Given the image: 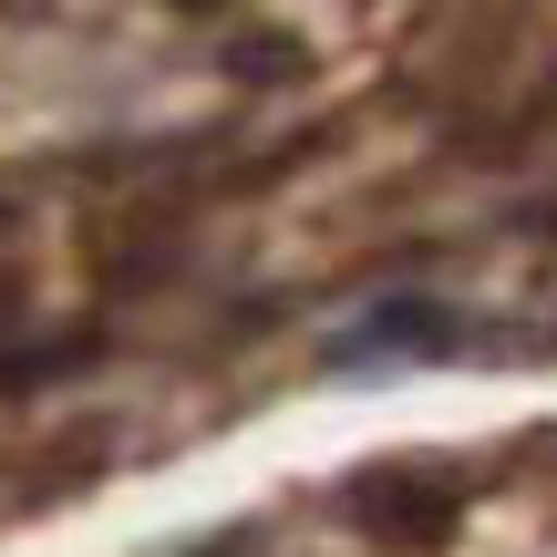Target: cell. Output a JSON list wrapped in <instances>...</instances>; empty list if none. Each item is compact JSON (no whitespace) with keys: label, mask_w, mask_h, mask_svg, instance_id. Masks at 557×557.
I'll return each instance as SVG.
<instances>
[{"label":"cell","mask_w":557,"mask_h":557,"mask_svg":"<svg viewBox=\"0 0 557 557\" xmlns=\"http://www.w3.org/2000/svg\"><path fill=\"white\" fill-rule=\"evenodd\" d=\"M341 517L382 547H434L465 527V475H444V465H372V475L341 485Z\"/></svg>","instance_id":"cell-1"}]
</instances>
